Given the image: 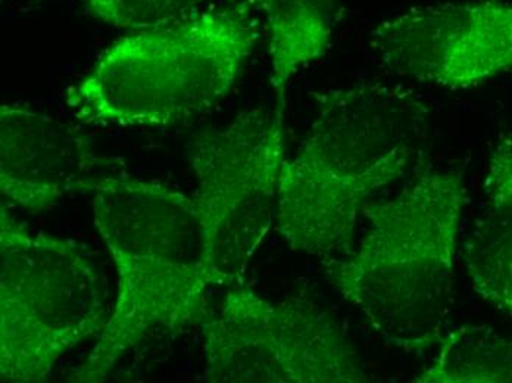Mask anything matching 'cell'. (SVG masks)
Returning <instances> with one entry per match:
<instances>
[{
	"label": "cell",
	"mask_w": 512,
	"mask_h": 383,
	"mask_svg": "<svg viewBox=\"0 0 512 383\" xmlns=\"http://www.w3.org/2000/svg\"><path fill=\"white\" fill-rule=\"evenodd\" d=\"M432 110L402 84L362 82L318 96L295 157L280 170L277 232L321 260L354 251L365 205L423 163Z\"/></svg>",
	"instance_id": "6da1fadb"
},
{
	"label": "cell",
	"mask_w": 512,
	"mask_h": 383,
	"mask_svg": "<svg viewBox=\"0 0 512 383\" xmlns=\"http://www.w3.org/2000/svg\"><path fill=\"white\" fill-rule=\"evenodd\" d=\"M93 223L117 272V292L95 347L71 376L105 381L155 330L181 335L208 319L214 286L204 224L193 196L124 173L92 192Z\"/></svg>",
	"instance_id": "7a4b0ae2"
},
{
	"label": "cell",
	"mask_w": 512,
	"mask_h": 383,
	"mask_svg": "<svg viewBox=\"0 0 512 383\" xmlns=\"http://www.w3.org/2000/svg\"><path fill=\"white\" fill-rule=\"evenodd\" d=\"M465 204L464 171L421 163L401 191L365 205L354 251L323 261L327 282L389 347L423 354L446 332Z\"/></svg>",
	"instance_id": "3957f363"
},
{
	"label": "cell",
	"mask_w": 512,
	"mask_h": 383,
	"mask_svg": "<svg viewBox=\"0 0 512 383\" xmlns=\"http://www.w3.org/2000/svg\"><path fill=\"white\" fill-rule=\"evenodd\" d=\"M259 37L258 24L233 11L133 30L71 87L67 105L84 126L184 123L229 95Z\"/></svg>",
	"instance_id": "277c9868"
},
{
	"label": "cell",
	"mask_w": 512,
	"mask_h": 383,
	"mask_svg": "<svg viewBox=\"0 0 512 383\" xmlns=\"http://www.w3.org/2000/svg\"><path fill=\"white\" fill-rule=\"evenodd\" d=\"M105 285L73 241L34 233L0 205V376L42 383L109 319Z\"/></svg>",
	"instance_id": "5b68a950"
},
{
	"label": "cell",
	"mask_w": 512,
	"mask_h": 383,
	"mask_svg": "<svg viewBox=\"0 0 512 383\" xmlns=\"http://www.w3.org/2000/svg\"><path fill=\"white\" fill-rule=\"evenodd\" d=\"M286 160L284 107L240 111L226 126L190 143L193 195L204 224L214 286L242 285L256 251L276 224Z\"/></svg>",
	"instance_id": "8992f818"
},
{
	"label": "cell",
	"mask_w": 512,
	"mask_h": 383,
	"mask_svg": "<svg viewBox=\"0 0 512 383\" xmlns=\"http://www.w3.org/2000/svg\"><path fill=\"white\" fill-rule=\"evenodd\" d=\"M201 328L204 382L371 381L336 320L308 302L267 300L242 283L227 288Z\"/></svg>",
	"instance_id": "52a82bcc"
},
{
	"label": "cell",
	"mask_w": 512,
	"mask_h": 383,
	"mask_svg": "<svg viewBox=\"0 0 512 383\" xmlns=\"http://www.w3.org/2000/svg\"><path fill=\"white\" fill-rule=\"evenodd\" d=\"M370 46L398 76L470 89L512 71V3L417 6L374 28Z\"/></svg>",
	"instance_id": "ba28073f"
},
{
	"label": "cell",
	"mask_w": 512,
	"mask_h": 383,
	"mask_svg": "<svg viewBox=\"0 0 512 383\" xmlns=\"http://www.w3.org/2000/svg\"><path fill=\"white\" fill-rule=\"evenodd\" d=\"M117 161L71 124L20 104L0 107V193L8 207L51 211L65 196L92 193L105 177L124 173Z\"/></svg>",
	"instance_id": "9c48e42d"
},
{
	"label": "cell",
	"mask_w": 512,
	"mask_h": 383,
	"mask_svg": "<svg viewBox=\"0 0 512 383\" xmlns=\"http://www.w3.org/2000/svg\"><path fill=\"white\" fill-rule=\"evenodd\" d=\"M474 291L512 316V137L501 135L492 154L479 214L464 245Z\"/></svg>",
	"instance_id": "30bf717a"
},
{
	"label": "cell",
	"mask_w": 512,
	"mask_h": 383,
	"mask_svg": "<svg viewBox=\"0 0 512 383\" xmlns=\"http://www.w3.org/2000/svg\"><path fill=\"white\" fill-rule=\"evenodd\" d=\"M265 15L271 84L286 105L290 80L327 54L342 17V0H259Z\"/></svg>",
	"instance_id": "8fae6325"
},
{
	"label": "cell",
	"mask_w": 512,
	"mask_h": 383,
	"mask_svg": "<svg viewBox=\"0 0 512 383\" xmlns=\"http://www.w3.org/2000/svg\"><path fill=\"white\" fill-rule=\"evenodd\" d=\"M432 366L415 383H512V339L482 325L443 333Z\"/></svg>",
	"instance_id": "7c38bea8"
},
{
	"label": "cell",
	"mask_w": 512,
	"mask_h": 383,
	"mask_svg": "<svg viewBox=\"0 0 512 383\" xmlns=\"http://www.w3.org/2000/svg\"><path fill=\"white\" fill-rule=\"evenodd\" d=\"M101 23L126 30L164 26L198 14L208 0H83Z\"/></svg>",
	"instance_id": "4fadbf2b"
}]
</instances>
